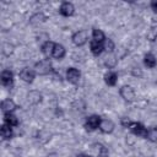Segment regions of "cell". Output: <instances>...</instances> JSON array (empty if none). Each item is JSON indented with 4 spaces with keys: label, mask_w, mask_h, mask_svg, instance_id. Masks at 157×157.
<instances>
[{
    "label": "cell",
    "mask_w": 157,
    "mask_h": 157,
    "mask_svg": "<svg viewBox=\"0 0 157 157\" xmlns=\"http://www.w3.org/2000/svg\"><path fill=\"white\" fill-rule=\"evenodd\" d=\"M4 121H5V124H7V125H10V126H16V125L18 124L17 118H16L12 113H5V115H4Z\"/></svg>",
    "instance_id": "17"
},
{
    "label": "cell",
    "mask_w": 157,
    "mask_h": 157,
    "mask_svg": "<svg viewBox=\"0 0 157 157\" xmlns=\"http://www.w3.org/2000/svg\"><path fill=\"white\" fill-rule=\"evenodd\" d=\"M1 108H2V110L5 112V113H11L12 110H15L16 109V104H15V102L12 101V99H5V101H2V103H1Z\"/></svg>",
    "instance_id": "11"
},
{
    "label": "cell",
    "mask_w": 157,
    "mask_h": 157,
    "mask_svg": "<svg viewBox=\"0 0 157 157\" xmlns=\"http://www.w3.org/2000/svg\"><path fill=\"white\" fill-rule=\"evenodd\" d=\"M104 63H105V65H107L108 67H113V66L117 64V59H115V56H114L113 54H110V55H107V56L104 58Z\"/></svg>",
    "instance_id": "22"
},
{
    "label": "cell",
    "mask_w": 157,
    "mask_h": 157,
    "mask_svg": "<svg viewBox=\"0 0 157 157\" xmlns=\"http://www.w3.org/2000/svg\"><path fill=\"white\" fill-rule=\"evenodd\" d=\"M93 151H94V157H108V150L101 144L94 145Z\"/></svg>",
    "instance_id": "12"
},
{
    "label": "cell",
    "mask_w": 157,
    "mask_h": 157,
    "mask_svg": "<svg viewBox=\"0 0 157 157\" xmlns=\"http://www.w3.org/2000/svg\"><path fill=\"white\" fill-rule=\"evenodd\" d=\"M99 129H101L102 132H105V134L112 132L113 129H114V123H113L112 120H109V119H104V120L101 121V124H99Z\"/></svg>",
    "instance_id": "10"
},
{
    "label": "cell",
    "mask_w": 157,
    "mask_h": 157,
    "mask_svg": "<svg viewBox=\"0 0 157 157\" xmlns=\"http://www.w3.org/2000/svg\"><path fill=\"white\" fill-rule=\"evenodd\" d=\"M90 47H91V52H92L94 55H99V54L103 52V49H104L103 43L96 42V40H92L91 44H90Z\"/></svg>",
    "instance_id": "13"
},
{
    "label": "cell",
    "mask_w": 157,
    "mask_h": 157,
    "mask_svg": "<svg viewBox=\"0 0 157 157\" xmlns=\"http://www.w3.org/2000/svg\"><path fill=\"white\" fill-rule=\"evenodd\" d=\"M34 69H36L34 70L36 74H38V75H47V74H49L52 71L53 66H52V63L49 61V59H45V60H40L39 63H37Z\"/></svg>",
    "instance_id": "1"
},
{
    "label": "cell",
    "mask_w": 157,
    "mask_h": 157,
    "mask_svg": "<svg viewBox=\"0 0 157 157\" xmlns=\"http://www.w3.org/2000/svg\"><path fill=\"white\" fill-rule=\"evenodd\" d=\"M120 96H121V98L124 99V101H126V102H131V101H134V98H135V91H134V88L131 87V86H123L121 88H120Z\"/></svg>",
    "instance_id": "2"
},
{
    "label": "cell",
    "mask_w": 157,
    "mask_h": 157,
    "mask_svg": "<svg viewBox=\"0 0 157 157\" xmlns=\"http://www.w3.org/2000/svg\"><path fill=\"white\" fill-rule=\"evenodd\" d=\"M103 45L107 52H113V49H114V43L112 42V39H105L103 42Z\"/></svg>",
    "instance_id": "23"
},
{
    "label": "cell",
    "mask_w": 157,
    "mask_h": 157,
    "mask_svg": "<svg viewBox=\"0 0 157 157\" xmlns=\"http://www.w3.org/2000/svg\"><path fill=\"white\" fill-rule=\"evenodd\" d=\"M76 157H92V156H90V155H85V153H81V155H77Z\"/></svg>",
    "instance_id": "27"
},
{
    "label": "cell",
    "mask_w": 157,
    "mask_h": 157,
    "mask_svg": "<svg viewBox=\"0 0 157 157\" xmlns=\"http://www.w3.org/2000/svg\"><path fill=\"white\" fill-rule=\"evenodd\" d=\"M92 37H93V40H96V42L103 43V42L105 40L104 33H103L101 29H98V28H93V31H92Z\"/></svg>",
    "instance_id": "18"
},
{
    "label": "cell",
    "mask_w": 157,
    "mask_h": 157,
    "mask_svg": "<svg viewBox=\"0 0 157 157\" xmlns=\"http://www.w3.org/2000/svg\"><path fill=\"white\" fill-rule=\"evenodd\" d=\"M104 81H105L107 85L114 86V85L117 83V81H118V75H117L115 72L110 71V72H108V74L104 75Z\"/></svg>",
    "instance_id": "16"
},
{
    "label": "cell",
    "mask_w": 157,
    "mask_h": 157,
    "mask_svg": "<svg viewBox=\"0 0 157 157\" xmlns=\"http://www.w3.org/2000/svg\"><path fill=\"white\" fill-rule=\"evenodd\" d=\"M132 134L141 136V137H146L147 136V129L141 124V123H132V125L130 126Z\"/></svg>",
    "instance_id": "6"
},
{
    "label": "cell",
    "mask_w": 157,
    "mask_h": 157,
    "mask_svg": "<svg viewBox=\"0 0 157 157\" xmlns=\"http://www.w3.org/2000/svg\"><path fill=\"white\" fill-rule=\"evenodd\" d=\"M13 81V75L10 70H4L1 72V82L4 86H11Z\"/></svg>",
    "instance_id": "9"
},
{
    "label": "cell",
    "mask_w": 157,
    "mask_h": 157,
    "mask_svg": "<svg viewBox=\"0 0 157 157\" xmlns=\"http://www.w3.org/2000/svg\"><path fill=\"white\" fill-rule=\"evenodd\" d=\"M80 77H81V74H80V71H78L77 69H75V67H70V69L66 71V78H67V81H70L71 83H77L78 80H80Z\"/></svg>",
    "instance_id": "7"
},
{
    "label": "cell",
    "mask_w": 157,
    "mask_h": 157,
    "mask_svg": "<svg viewBox=\"0 0 157 157\" xmlns=\"http://www.w3.org/2000/svg\"><path fill=\"white\" fill-rule=\"evenodd\" d=\"M65 55V48L61 44H56L54 45V50H53V56L55 59H63Z\"/></svg>",
    "instance_id": "15"
},
{
    "label": "cell",
    "mask_w": 157,
    "mask_h": 157,
    "mask_svg": "<svg viewBox=\"0 0 157 157\" xmlns=\"http://www.w3.org/2000/svg\"><path fill=\"white\" fill-rule=\"evenodd\" d=\"M101 118L98 115H91L87 118L86 120V129L87 130H96L97 128H99V124H101Z\"/></svg>",
    "instance_id": "4"
},
{
    "label": "cell",
    "mask_w": 157,
    "mask_h": 157,
    "mask_svg": "<svg viewBox=\"0 0 157 157\" xmlns=\"http://www.w3.org/2000/svg\"><path fill=\"white\" fill-rule=\"evenodd\" d=\"M151 7H152V10L155 12H157V1H152L151 2Z\"/></svg>",
    "instance_id": "26"
},
{
    "label": "cell",
    "mask_w": 157,
    "mask_h": 157,
    "mask_svg": "<svg viewBox=\"0 0 157 157\" xmlns=\"http://www.w3.org/2000/svg\"><path fill=\"white\" fill-rule=\"evenodd\" d=\"M146 139H148L152 142L157 141V126H152L150 129H147V136Z\"/></svg>",
    "instance_id": "21"
},
{
    "label": "cell",
    "mask_w": 157,
    "mask_h": 157,
    "mask_svg": "<svg viewBox=\"0 0 157 157\" xmlns=\"http://www.w3.org/2000/svg\"><path fill=\"white\" fill-rule=\"evenodd\" d=\"M54 45H55V43H53V42H50V40H48V42H45V44H43V47H42V52L44 53V55H45L47 58L53 56Z\"/></svg>",
    "instance_id": "14"
},
{
    "label": "cell",
    "mask_w": 157,
    "mask_h": 157,
    "mask_svg": "<svg viewBox=\"0 0 157 157\" xmlns=\"http://www.w3.org/2000/svg\"><path fill=\"white\" fill-rule=\"evenodd\" d=\"M34 76H36V71H34L33 69H29V67H25V69H22L21 72H20V77H21L25 82H28V83H31V82L33 81Z\"/></svg>",
    "instance_id": "5"
},
{
    "label": "cell",
    "mask_w": 157,
    "mask_h": 157,
    "mask_svg": "<svg viewBox=\"0 0 157 157\" xmlns=\"http://www.w3.org/2000/svg\"><path fill=\"white\" fill-rule=\"evenodd\" d=\"M59 12L63 15V16H71L74 12H75V7L71 2H63L60 5V9H59Z\"/></svg>",
    "instance_id": "8"
},
{
    "label": "cell",
    "mask_w": 157,
    "mask_h": 157,
    "mask_svg": "<svg viewBox=\"0 0 157 157\" xmlns=\"http://www.w3.org/2000/svg\"><path fill=\"white\" fill-rule=\"evenodd\" d=\"M148 38H150L151 40L157 39V25H156L155 27H152V29H151V32H150V34H148Z\"/></svg>",
    "instance_id": "25"
},
{
    "label": "cell",
    "mask_w": 157,
    "mask_h": 157,
    "mask_svg": "<svg viewBox=\"0 0 157 157\" xmlns=\"http://www.w3.org/2000/svg\"><path fill=\"white\" fill-rule=\"evenodd\" d=\"M87 39H88V36H87V32H86V31H77V32L72 36V42H74L76 45H78V47L83 45V44L87 42Z\"/></svg>",
    "instance_id": "3"
},
{
    "label": "cell",
    "mask_w": 157,
    "mask_h": 157,
    "mask_svg": "<svg viewBox=\"0 0 157 157\" xmlns=\"http://www.w3.org/2000/svg\"><path fill=\"white\" fill-rule=\"evenodd\" d=\"M0 132H1V136H2L4 139H10V137L12 136V129H11V126L7 125V124H4V125L1 126Z\"/></svg>",
    "instance_id": "20"
},
{
    "label": "cell",
    "mask_w": 157,
    "mask_h": 157,
    "mask_svg": "<svg viewBox=\"0 0 157 157\" xmlns=\"http://www.w3.org/2000/svg\"><path fill=\"white\" fill-rule=\"evenodd\" d=\"M132 123L134 121H131L129 118H126V117H124V118H121V125L124 126V128H130L131 125H132Z\"/></svg>",
    "instance_id": "24"
},
{
    "label": "cell",
    "mask_w": 157,
    "mask_h": 157,
    "mask_svg": "<svg viewBox=\"0 0 157 157\" xmlns=\"http://www.w3.org/2000/svg\"><path fill=\"white\" fill-rule=\"evenodd\" d=\"M144 63H145V65L147 67H155L156 64H157V60H156L153 54H146L145 59H144Z\"/></svg>",
    "instance_id": "19"
}]
</instances>
